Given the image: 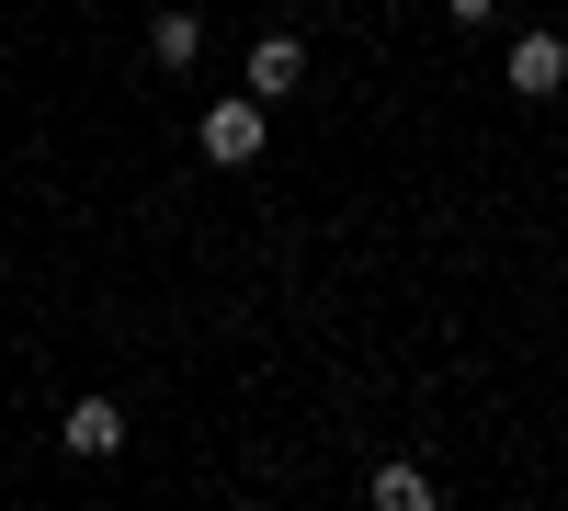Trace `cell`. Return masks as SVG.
<instances>
[{
    "label": "cell",
    "instance_id": "3957f363",
    "mask_svg": "<svg viewBox=\"0 0 568 511\" xmlns=\"http://www.w3.org/2000/svg\"><path fill=\"white\" fill-rule=\"evenodd\" d=\"M296 80H307V45H296V34H262V45H251V69H240L251 103H296Z\"/></svg>",
    "mask_w": 568,
    "mask_h": 511
},
{
    "label": "cell",
    "instance_id": "5b68a950",
    "mask_svg": "<svg viewBox=\"0 0 568 511\" xmlns=\"http://www.w3.org/2000/svg\"><path fill=\"white\" fill-rule=\"evenodd\" d=\"M149 58H160V69H194V58H205V23H194V12H160V23H149Z\"/></svg>",
    "mask_w": 568,
    "mask_h": 511
},
{
    "label": "cell",
    "instance_id": "52a82bcc",
    "mask_svg": "<svg viewBox=\"0 0 568 511\" xmlns=\"http://www.w3.org/2000/svg\"><path fill=\"white\" fill-rule=\"evenodd\" d=\"M444 12H455L466 34H478V23H500V0H444Z\"/></svg>",
    "mask_w": 568,
    "mask_h": 511
},
{
    "label": "cell",
    "instance_id": "8992f818",
    "mask_svg": "<svg viewBox=\"0 0 568 511\" xmlns=\"http://www.w3.org/2000/svg\"><path fill=\"white\" fill-rule=\"evenodd\" d=\"M364 489H375V511H433V478H420V467H398V454H387V467H375Z\"/></svg>",
    "mask_w": 568,
    "mask_h": 511
},
{
    "label": "cell",
    "instance_id": "277c9868",
    "mask_svg": "<svg viewBox=\"0 0 568 511\" xmlns=\"http://www.w3.org/2000/svg\"><path fill=\"white\" fill-rule=\"evenodd\" d=\"M58 443L80 454V467H103V454H125V409H114V398H69V421H58Z\"/></svg>",
    "mask_w": 568,
    "mask_h": 511
},
{
    "label": "cell",
    "instance_id": "7a4b0ae2",
    "mask_svg": "<svg viewBox=\"0 0 568 511\" xmlns=\"http://www.w3.org/2000/svg\"><path fill=\"white\" fill-rule=\"evenodd\" d=\"M500 80L524 91V103H557V91H568V34H557V23H535V34H511V58H500Z\"/></svg>",
    "mask_w": 568,
    "mask_h": 511
},
{
    "label": "cell",
    "instance_id": "6da1fadb",
    "mask_svg": "<svg viewBox=\"0 0 568 511\" xmlns=\"http://www.w3.org/2000/svg\"><path fill=\"white\" fill-rule=\"evenodd\" d=\"M262 114H273V103L216 91V103H205V160H216V171H251V160H262Z\"/></svg>",
    "mask_w": 568,
    "mask_h": 511
}]
</instances>
